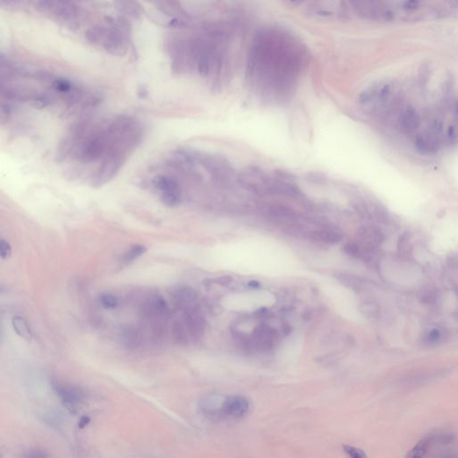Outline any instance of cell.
<instances>
[{"mask_svg": "<svg viewBox=\"0 0 458 458\" xmlns=\"http://www.w3.org/2000/svg\"><path fill=\"white\" fill-rule=\"evenodd\" d=\"M440 133L429 128L426 133L418 134L415 138V148L419 153L428 155L437 153L440 147Z\"/></svg>", "mask_w": 458, "mask_h": 458, "instance_id": "8", "label": "cell"}, {"mask_svg": "<svg viewBox=\"0 0 458 458\" xmlns=\"http://www.w3.org/2000/svg\"><path fill=\"white\" fill-rule=\"evenodd\" d=\"M399 124L403 133L413 134L418 130L421 124L420 115L415 109L409 108L400 116Z\"/></svg>", "mask_w": 458, "mask_h": 458, "instance_id": "11", "label": "cell"}, {"mask_svg": "<svg viewBox=\"0 0 458 458\" xmlns=\"http://www.w3.org/2000/svg\"><path fill=\"white\" fill-rule=\"evenodd\" d=\"M305 61L300 44L278 31H264L257 35L248 62L251 77L273 86L291 84Z\"/></svg>", "mask_w": 458, "mask_h": 458, "instance_id": "1", "label": "cell"}, {"mask_svg": "<svg viewBox=\"0 0 458 458\" xmlns=\"http://www.w3.org/2000/svg\"><path fill=\"white\" fill-rule=\"evenodd\" d=\"M176 296H177V299H178V302L185 304V303H188V302L192 300L193 293L189 288H181V289H178L177 291Z\"/></svg>", "mask_w": 458, "mask_h": 458, "instance_id": "16", "label": "cell"}, {"mask_svg": "<svg viewBox=\"0 0 458 458\" xmlns=\"http://www.w3.org/2000/svg\"><path fill=\"white\" fill-rule=\"evenodd\" d=\"M0 254H1V258L3 260L8 259L12 254V248H11L9 243L5 241L4 239H2L1 243H0Z\"/></svg>", "mask_w": 458, "mask_h": 458, "instance_id": "18", "label": "cell"}, {"mask_svg": "<svg viewBox=\"0 0 458 458\" xmlns=\"http://www.w3.org/2000/svg\"><path fill=\"white\" fill-rule=\"evenodd\" d=\"M344 449H345V452L348 454L349 456H351L352 458H362L366 457L365 454L362 450L357 449V448L349 447V446H345Z\"/></svg>", "mask_w": 458, "mask_h": 458, "instance_id": "19", "label": "cell"}, {"mask_svg": "<svg viewBox=\"0 0 458 458\" xmlns=\"http://www.w3.org/2000/svg\"><path fill=\"white\" fill-rule=\"evenodd\" d=\"M344 238V233L338 227L325 226L312 231L310 239L327 244H336Z\"/></svg>", "mask_w": 458, "mask_h": 458, "instance_id": "9", "label": "cell"}, {"mask_svg": "<svg viewBox=\"0 0 458 458\" xmlns=\"http://www.w3.org/2000/svg\"><path fill=\"white\" fill-rule=\"evenodd\" d=\"M19 2L20 0H1L2 5H8V6L16 5Z\"/></svg>", "mask_w": 458, "mask_h": 458, "instance_id": "22", "label": "cell"}, {"mask_svg": "<svg viewBox=\"0 0 458 458\" xmlns=\"http://www.w3.org/2000/svg\"><path fill=\"white\" fill-rule=\"evenodd\" d=\"M221 412L227 416L240 417L245 414L249 408V404L246 399L241 397H230L225 401Z\"/></svg>", "mask_w": 458, "mask_h": 458, "instance_id": "10", "label": "cell"}, {"mask_svg": "<svg viewBox=\"0 0 458 458\" xmlns=\"http://www.w3.org/2000/svg\"><path fill=\"white\" fill-rule=\"evenodd\" d=\"M90 423H91V418H90L89 416L84 415V416H82V417L80 418L79 423H78V427L83 429V428H85L86 426H88Z\"/></svg>", "mask_w": 458, "mask_h": 458, "instance_id": "21", "label": "cell"}, {"mask_svg": "<svg viewBox=\"0 0 458 458\" xmlns=\"http://www.w3.org/2000/svg\"><path fill=\"white\" fill-rule=\"evenodd\" d=\"M155 188L158 190L159 199L167 207H177L182 200V192L178 183L173 178L158 176L154 180Z\"/></svg>", "mask_w": 458, "mask_h": 458, "instance_id": "3", "label": "cell"}, {"mask_svg": "<svg viewBox=\"0 0 458 458\" xmlns=\"http://www.w3.org/2000/svg\"><path fill=\"white\" fill-rule=\"evenodd\" d=\"M358 238L361 242L360 244L367 251H370L381 245L384 242V234L379 227L367 225L358 230Z\"/></svg>", "mask_w": 458, "mask_h": 458, "instance_id": "7", "label": "cell"}, {"mask_svg": "<svg viewBox=\"0 0 458 458\" xmlns=\"http://www.w3.org/2000/svg\"><path fill=\"white\" fill-rule=\"evenodd\" d=\"M354 10L366 19H380L385 15L380 0H349Z\"/></svg>", "mask_w": 458, "mask_h": 458, "instance_id": "6", "label": "cell"}, {"mask_svg": "<svg viewBox=\"0 0 458 458\" xmlns=\"http://www.w3.org/2000/svg\"><path fill=\"white\" fill-rule=\"evenodd\" d=\"M12 325L16 334L23 337L25 340H31L32 338V333L30 327L28 325L27 321L20 316H15L12 319Z\"/></svg>", "mask_w": 458, "mask_h": 458, "instance_id": "12", "label": "cell"}, {"mask_svg": "<svg viewBox=\"0 0 458 458\" xmlns=\"http://www.w3.org/2000/svg\"><path fill=\"white\" fill-rule=\"evenodd\" d=\"M147 251V248L142 244H136L130 248L122 257V263L124 265H128L133 261L137 260L138 258L143 255Z\"/></svg>", "mask_w": 458, "mask_h": 458, "instance_id": "13", "label": "cell"}, {"mask_svg": "<svg viewBox=\"0 0 458 458\" xmlns=\"http://www.w3.org/2000/svg\"><path fill=\"white\" fill-rule=\"evenodd\" d=\"M25 457L30 458H48L49 455L47 453H45L44 451H42V450L34 449V450H30V451H28V453L25 455Z\"/></svg>", "mask_w": 458, "mask_h": 458, "instance_id": "20", "label": "cell"}, {"mask_svg": "<svg viewBox=\"0 0 458 458\" xmlns=\"http://www.w3.org/2000/svg\"><path fill=\"white\" fill-rule=\"evenodd\" d=\"M99 304L103 306L105 309H115L119 305V300L116 296L108 294V293H103L99 296Z\"/></svg>", "mask_w": 458, "mask_h": 458, "instance_id": "14", "label": "cell"}, {"mask_svg": "<svg viewBox=\"0 0 458 458\" xmlns=\"http://www.w3.org/2000/svg\"><path fill=\"white\" fill-rule=\"evenodd\" d=\"M429 443H430L429 438H425L424 440H422L420 443L417 444V446L413 450H411V452L407 455V457H410V458L424 457L425 453L427 452Z\"/></svg>", "mask_w": 458, "mask_h": 458, "instance_id": "15", "label": "cell"}, {"mask_svg": "<svg viewBox=\"0 0 458 458\" xmlns=\"http://www.w3.org/2000/svg\"><path fill=\"white\" fill-rule=\"evenodd\" d=\"M53 389L56 394L60 397L65 408L71 414H76L78 406L85 398L84 391L78 387L60 382L53 383Z\"/></svg>", "mask_w": 458, "mask_h": 458, "instance_id": "4", "label": "cell"}, {"mask_svg": "<svg viewBox=\"0 0 458 458\" xmlns=\"http://www.w3.org/2000/svg\"><path fill=\"white\" fill-rule=\"evenodd\" d=\"M53 87L61 93H67L72 91V85L66 80L60 79L55 81Z\"/></svg>", "mask_w": 458, "mask_h": 458, "instance_id": "17", "label": "cell"}, {"mask_svg": "<svg viewBox=\"0 0 458 458\" xmlns=\"http://www.w3.org/2000/svg\"><path fill=\"white\" fill-rule=\"evenodd\" d=\"M438 337V332L437 330H433L431 331V333L428 335V339L430 341H435L437 340V338Z\"/></svg>", "mask_w": 458, "mask_h": 458, "instance_id": "23", "label": "cell"}, {"mask_svg": "<svg viewBox=\"0 0 458 458\" xmlns=\"http://www.w3.org/2000/svg\"><path fill=\"white\" fill-rule=\"evenodd\" d=\"M101 45L109 54L122 57L126 53V41L122 31L118 28H107Z\"/></svg>", "mask_w": 458, "mask_h": 458, "instance_id": "5", "label": "cell"}, {"mask_svg": "<svg viewBox=\"0 0 458 458\" xmlns=\"http://www.w3.org/2000/svg\"><path fill=\"white\" fill-rule=\"evenodd\" d=\"M124 151L116 149L111 152L109 156H107L102 166L99 168V173L92 181V186L101 187L117 175L124 162Z\"/></svg>", "mask_w": 458, "mask_h": 458, "instance_id": "2", "label": "cell"}]
</instances>
